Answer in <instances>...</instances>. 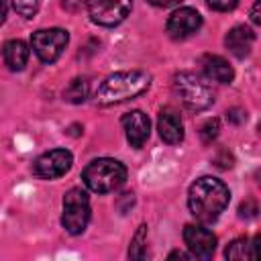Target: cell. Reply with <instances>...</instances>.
Instances as JSON below:
<instances>
[{
    "instance_id": "1",
    "label": "cell",
    "mask_w": 261,
    "mask_h": 261,
    "mask_svg": "<svg viewBox=\"0 0 261 261\" xmlns=\"http://www.w3.org/2000/svg\"><path fill=\"white\" fill-rule=\"evenodd\" d=\"M228 200H230V192L226 184L212 175L198 177L190 186V192H188L190 212L196 216V220L204 224L218 220V216L228 206Z\"/></svg>"
},
{
    "instance_id": "2",
    "label": "cell",
    "mask_w": 261,
    "mask_h": 261,
    "mask_svg": "<svg viewBox=\"0 0 261 261\" xmlns=\"http://www.w3.org/2000/svg\"><path fill=\"white\" fill-rule=\"evenodd\" d=\"M151 86V75L143 69L116 71L104 77V82L96 90V102L102 106H112L126 102L130 98L141 96Z\"/></svg>"
},
{
    "instance_id": "3",
    "label": "cell",
    "mask_w": 261,
    "mask_h": 261,
    "mask_svg": "<svg viewBox=\"0 0 261 261\" xmlns=\"http://www.w3.org/2000/svg\"><path fill=\"white\" fill-rule=\"evenodd\" d=\"M82 179L90 192L108 194L118 190L126 179V167L112 157H100L86 165L82 171Z\"/></svg>"
},
{
    "instance_id": "4",
    "label": "cell",
    "mask_w": 261,
    "mask_h": 261,
    "mask_svg": "<svg viewBox=\"0 0 261 261\" xmlns=\"http://www.w3.org/2000/svg\"><path fill=\"white\" fill-rule=\"evenodd\" d=\"M173 92L181 100V104L194 112L206 110L214 102V90L192 71H177L173 75Z\"/></svg>"
},
{
    "instance_id": "5",
    "label": "cell",
    "mask_w": 261,
    "mask_h": 261,
    "mask_svg": "<svg viewBox=\"0 0 261 261\" xmlns=\"http://www.w3.org/2000/svg\"><path fill=\"white\" fill-rule=\"evenodd\" d=\"M90 198L82 188H71L63 196L61 224L69 234H82L90 222Z\"/></svg>"
},
{
    "instance_id": "6",
    "label": "cell",
    "mask_w": 261,
    "mask_h": 261,
    "mask_svg": "<svg viewBox=\"0 0 261 261\" xmlns=\"http://www.w3.org/2000/svg\"><path fill=\"white\" fill-rule=\"evenodd\" d=\"M67 41L69 35L63 29H39L31 37V47L43 63H53L61 57Z\"/></svg>"
},
{
    "instance_id": "7",
    "label": "cell",
    "mask_w": 261,
    "mask_h": 261,
    "mask_svg": "<svg viewBox=\"0 0 261 261\" xmlns=\"http://www.w3.org/2000/svg\"><path fill=\"white\" fill-rule=\"evenodd\" d=\"M86 8L92 22L100 27H116L130 14L133 0H88Z\"/></svg>"
},
{
    "instance_id": "8",
    "label": "cell",
    "mask_w": 261,
    "mask_h": 261,
    "mask_svg": "<svg viewBox=\"0 0 261 261\" xmlns=\"http://www.w3.org/2000/svg\"><path fill=\"white\" fill-rule=\"evenodd\" d=\"M71 163H73V157L67 149H51L35 159L33 173L39 179H57L69 171Z\"/></svg>"
},
{
    "instance_id": "9",
    "label": "cell",
    "mask_w": 261,
    "mask_h": 261,
    "mask_svg": "<svg viewBox=\"0 0 261 261\" xmlns=\"http://www.w3.org/2000/svg\"><path fill=\"white\" fill-rule=\"evenodd\" d=\"M200 27H202V16L196 8L190 6L173 10L165 22V31L171 39H188L194 33H198Z\"/></svg>"
},
{
    "instance_id": "10",
    "label": "cell",
    "mask_w": 261,
    "mask_h": 261,
    "mask_svg": "<svg viewBox=\"0 0 261 261\" xmlns=\"http://www.w3.org/2000/svg\"><path fill=\"white\" fill-rule=\"evenodd\" d=\"M184 243L190 249L192 257L210 259L216 249V237L202 224H186L184 228Z\"/></svg>"
},
{
    "instance_id": "11",
    "label": "cell",
    "mask_w": 261,
    "mask_h": 261,
    "mask_svg": "<svg viewBox=\"0 0 261 261\" xmlns=\"http://www.w3.org/2000/svg\"><path fill=\"white\" fill-rule=\"evenodd\" d=\"M122 128H124V135H126V141L130 143V147L141 149L149 139L151 122H149V116L145 112L130 110L128 114L122 116Z\"/></svg>"
},
{
    "instance_id": "12",
    "label": "cell",
    "mask_w": 261,
    "mask_h": 261,
    "mask_svg": "<svg viewBox=\"0 0 261 261\" xmlns=\"http://www.w3.org/2000/svg\"><path fill=\"white\" fill-rule=\"evenodd\" d=\"M157 130H159V137L167 143V145H177L184 141V122H181V116L177 110L165 106L159 110V116H157Z\"/></svg>"
},
{
    "instance_id": "13",
    "label": "cell",
    "mask_w": 261,
    "mask_h": 261,
    "mask_svg": "<svg viewBox=\"0 0 261 261\" xmlns=\"http://www.w3.org/2000/svg\"><path fill=\"white\" fill-rule=\"evenodd\" d=\"M253 43H255V33H253L249 27H245V24L232 27V29L226 33V37H224L226 49H228L234 57H239V59H243V57H247V55L251 53Z\"/></svg>"
},
{
    "instance_id": "14",
    "label": "cell",
    "mask_w": 261,
    "mask_h": 261,
    "mask_svg": "<svg viewBox=\"0 0 261 261\" xmlns=\"http://www.w3.org/2000/svg\"><path fill=\"white\" fill-rule=\"evenodd\" d=\"M200 65H202V71L208 80L212 82H218V84H230L232 77H234V69L230 67V63L220 57V55H204L200 59Z\"/></svg>"
},
{
    "instance_id": "15",
    "label": "cell",
    "mask_w": 261,
    "mask_h": 261,
    "mask_svg": "<svg viewBox=\"0 0 261 261\" xmlns=\"http://www.w3.org/2000/svg\"><path fill=\"white\" fill-rule=\"evenodd\" d=\"M2 59H4V65L10 69V71H20L24 69L27 61H29V47L24 41L20 39H10L2 45Z\"/></svg>"
},
{
    "instance_id": "16",
    "label": "cell",
    "mask_w": 261,
    "mask_h": 261,
    "mask_svg": "<svg viewBox=\"0 0 261 261\" xmlns=\"http://www.w3.org/2000/svg\"><path fill=\"white\" fill-rule=\"evenodd\" d=\"M255 249H257V239L249 241L247 237H241V239H234L226 247L224 257L226 259H255L257 257Z\"/></svg>"
},
{
    "instance_id": "17",
    "label": "cell",
    "mask_w": 261,
    "mask_h": 261,
    "mask_svg": "<svg viewBox=\"0 0 261 261\" xmlns=\"http://www.w3.org/2000/svg\"><path fill=\"white\" fill-rule=\"evenodd\" d=\"M88 94H90V84L86 77H73L63 90V98L71 104H82L88 98Z\"/></svg>"
},
{
    "instance_id": "18",
    "label": "cell",
    "mask_w": 261,
    "mask_h": 261,
    "mask_svg": "<svg viewBox=\"0 0 261 261\" xmlns=\"http://www.w3.org/2000/svg\"><path fill=\"white\" fill-rule=\"evenodd\" d=\"M145 241H147V226L141 224L139 230L135 232L133 241H130V247H128V257L130 259H145V255H147Z\"/></svg>"
},
{
    "instance_id": "19",
    "label": "cell",
    "mask_w": 261,
    "mask_h": 261,
    "mask_svg": "<svg viewBox=\"0 0 261 261\" xmlns=\"http://www.w3.org/2000/svg\"><path fill=\"white\" fill-rule=\"evenodd\" d=\"M39 6H41V0H12L14 12L24 18H33L39 12Z\"/></svg>"
},
{
    "instance_id": "20",
    "label": "cell",
    "mask_w": 261,
    "mask_h": 261,
    "mask_svg": "<svg viewBox=\"0 0 261 261\" xmlns=\"http://www.w3.org/2000/svg\"><path fill=\"white\" fill-rule=\"evenodd\" d=\"M218 130H220V122H218L216 118H210V120H206V122L202 124L200 137H202V141L208 145V143H212V141L218 137Z\"/></svg>"
},
{
    "instance_id": "21",
    "label": "cell",
    "mask_w": 261,
    "mask_h": 261,
    "mask_svg": "<svg viewBox=\"0 0 261 261\" xmlns=\"http://www.w3.org/2000/svg\"><path fill=\"white\" fill-rule=\"evenodd\" d=\"M206 4H208L212 10H218V12H228V10L237 8L239 0H206Z\"/></svg>"
},
{
    "instance_id": "22",
    "label": "cell",
    "mask_w": 261,
    "mask_h": 261,
    "mask_svg": "<svg viewBox=\"0 0 261 261\" xmlns=\"http://www.w3.org/2000/svg\"><path fill=\"white\" fill-rule=\"evenodd\" d=\"M226 118H228L230 122L239 124V122H243V120L247 118V114H245L241 108H232V110H228V112H226Z\"/></svg>"
},
{
    "instance_id": "23",
    "label": "cell",
    "mask_w": 261,
    "mask_h": 261,
    "mask_svg": "<svg viewBox=\"0 0 261 261\" xmlns=\"http://www.w3.org/2000/svg\"><path fill=\"white\" fill-rule=\"evenodd\" d=\"M149 4H153V6H157V8H169V6H175V4H179L181 0H147Z\"/></svg>"
},
{
    "instance_id": "24",
    "label": "cell",
    "mask_w": 261,
    "mask_h": 261,
    "mask_svg": "<svg viewBox=\"0 0 261 261\" xmlns=\"http://www.w3.org/2000/svg\"><path fill=\"white\" fill-rule=\"evenodd\" d=\"M251 20H253L255 24L261 22V16H259V0L253 2V8H251Z\"/></svg>"
},
{
    "instance_id": "25",
    "label": "cell",
    "mask_w": 261,
    "mask_h": 261,
    "mask_svg": "<svg viewBox=\"0 0 261 261\" xmlns=\"http://www.w3.org/2000/svg\"><path fill=\"white\" fill-rule=\"evenodd\" d=\"M190 255H186V253H181V251H173L171 255H169V259H188Z\"/></svg>"
},
{
    "instance_id": "26",
    "label": "cell",
    "mask_w": 261,
    "mask_h": 261,
    "mask_svg": "<svg viewBox=\"0 0 261 261\" xmlns=\"http://www.w3.org/2000/svg\"><path fill=\"white\" fill-rule=\"evenodd\" d=\"M6 20V4L0 0V24Z\"/></svg>"
}]
</instances>
